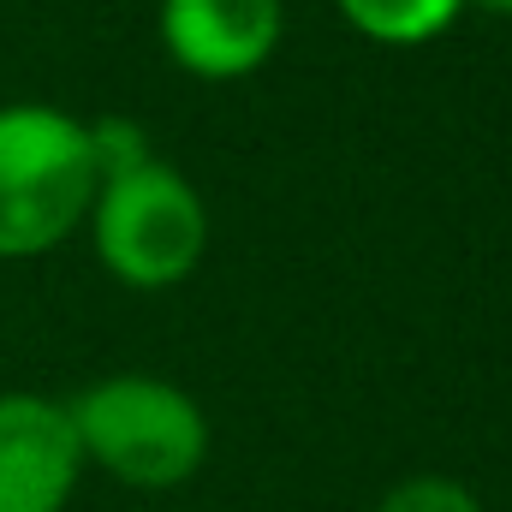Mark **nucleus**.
Listing matches in <instances>:
<instances>
[{
    "label": "nucleus",
    "instance_id": "nucleus-1",
    "mask_svg": "<svg viewBox=\"0 0 512 512\" xmlns=\"http://www.w3.org/2000/svg\"><path fill=\"white\" fill-rule=\"evenodd\" d=\"M66 417H72L84 465L108 471L114 483L143 489V495L191 483L209 459L203 405L179 382H161V376H143V370L90 382L66 405Z\"/></svg>",
    "mask_w": 512,
    "mask_h": 512
},
{
    "label": "nucleus",
    "instance_id": "nucleus-2",
    "mask_svg": "<svg viewBox=\"0 0 512 512\" xmlns=\"http://www.w3.org/2000/svg\"><path fill=\"white\" fill-rule=\"evenodd\" d=\"M96 197L90 126L48 108H0V256H42L72 239Z\"/></svg>",
    "mask_w": 512,
    "mask_h": 512
},
{
    "label": "nucleus",
    "instance_id": "nucleus-3",
    "mask_svg": "<svg viewBox=\"0 0 512 512\" xmlns=\"http://www.w3.org/2000/svg\"><path fill=\"white\" fill-rule=\"evenodd\" d=\"M84 221L96 262L131 292H167L191 280V268L209 251V209L197 185L161 155L96 179Z\"/></svg>",
    "mask_w": 512,
    "mask_h": 512
},
{
    "label": "nucleus",
    "instance_id": "nucleus-4",
    "mask_svg": "<svg viewBox=\"0 0 512 512\" xmlns=\"http://www.w3.org/2000/svg\"><path fill=\"white\" fill-rule=\"evenodd\" d=\"M84 477L72 417L48 393H0V512H66Z\"/></svg>",
    "mask_w": 512,
    "mask_h": 512
},
{
    "label": "nucleus",
    "instance_id": "nucleus-5",
    "mask_svg": "<svg viewBox=\"0 0 512 512\" xmlns=\"http://www.w3.org/2000/svg\"><path fill=\"white\" fill-rule=\"evenodd\" d=\"M286 6L280 0H161V48L179 72L227 84L251 78L280 48Z\"/></svg>",
    "mask_w": 512,
    "mask_h": 512
},
{
    "label": "nucleus",
    "instance_id": "nucleus-6",
    "mask_svg": "<svg viewBox=\"0 0 512 512\" xmlns=\"http://www.w3.org/2000/svg\"><path fill=\"white\" fill-rule=\"evenodd\" d=\"M334 6L358 36L382 48H423L441 30H453L465 12V0H334Z\"/></svg>",
    "mask_w": 512,
    "mask_h": 512
},
{
    "label": "nucleus",
    "instance_id": "nucleus-7",
    "mask_svg": "<svg viewBox=\"0 0 512 512\" xmlns=\"http://www.w3.org/2000/svg\"><path fill=\"white\" fill-rule=\"evenodd\" d=\"M376 512H483V501L453 477H405L382 495Z\"/></svg>",
    "mask_w": 512,
    "mask_h": 512
},
{
    "label": "nucleus",
    "instance_id": "nucleus-8",
    "mask_svg": "<svg viewBox=\"0 0 512 512\" xmlns=\"http://www.w3.org/2000/svg\"><path fill=\"white\" fill-rule=\"evenodd\" d=\"M90 155H96V179H108V173H126L137 161H149L155 149H149L143 126H131V120H96L90 126Z\"/></svg>",
    "mask_w": 512,
    "mask_h": 512
},
{
    "label": "nucleus",
    "instance_id": "nucleus-9",
    "mask_svg": "<svg viewBox=\"0 0 512 512\" xmlns=\"http://www.w3.org/2000/svg\"><path fill=\"white\" fill-rule=\"evenodd\" d=\"M465 6H477V12H495V18H512V0H465Z\"/></svg>",
    "mask_w": 512,
    "mask_h": 512
}]
</instances>
